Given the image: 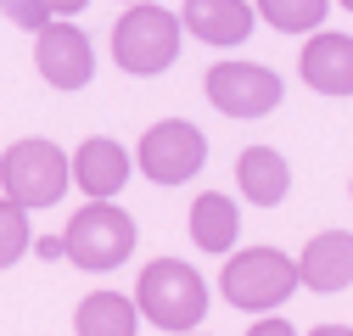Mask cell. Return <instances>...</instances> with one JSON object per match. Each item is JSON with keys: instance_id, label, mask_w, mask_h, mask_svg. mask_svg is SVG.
<instances>
[{"instance_id": "obj_1", "label": "cell", "mask_w": 353, "mask_h": 336, "mask_svg": "<svg viewBox=\"0 0 353 336\" xmlns=\"http://www.w3.org/2000/svg\"><path fill=\"white\" fill-rule=\"evenodd\" d=\"M135 303H141V319L180 336V330H196L208 319V286L191 264L180 258H152L141 269V286H135Z\"/></svg>"}, {"instance_id": "obj_2", "label": "cell", "mask_w": 353, "mask_h": 336, "mask_svg": "<svg viewBox=\"0 0 353 336\" xmlns=\"http://www.w3.org/2000/svg\"><path fill=\"white\" fill-rule=\"evenodd\" d=\"M180 12H163L152 6V0H129V12L118 17L112 28V56L123 73H135V78H157L174 67V56H180Z\"/></svg>"}, {"instance_id": "obj_3", "label": "cell", "mask_w": 353, "mask_h": 336, "mask_svg": "<svg viewBox=\"0 0 353 336\" xmlns=\"http://www.w3.org/2000/svg\"><path fill=\"white\" fill-rule=\"evenodd\" d=\"M62 241H68V264H79L84 275H107L135 252V219H129L112 196H90L68 219Z\"/></svg>"}, {"instance_id": "obj_4", "label": "cell", "mask_w": 353, "mask_h": 336, "mask_svg": "<svg viewBox=\"0 0 353 336\" xmlns=\"http://www.w3.org/2000/svg\"><path fill=\"white\" fill-rule=\"evenodd\" d=\"M297 286H303L297 264L286 258V252H275V246H247V252H236V258L225 264V275H219L225 303L241 308V314H270V308H281Z\"/></svg>"}, {"instance_id": "obj_5", "label": "cell", "mask_w": 353, "mask_h": 336, "mask_svg": "<svg viewBox=\"0 0 353 336\" xmlns=\"http://www.w3.org/2000/svg\"><path fill=\"white\" fill-rule=\"evenodd\" d=\"M68 180H73V157H62V146H51V140H17L0 157V191L23 207L62 202Z\"/></svg>"}, {"instance_id": "obj_6", "label": "cell", "mask_w": 353, "mask_h": 336, "mask_svg": "<svg viewBox=\"0 0 353 336\" xmlns=\"http://www.w3.org/2000/svg\"><path fill=\"white\" fill-rule=\"evenodd\" d=\"M208 162V135L185 118H163L141 135V174L152 185H185Z\"/></svg>"}, {"instance_id": "obj_7", "label": "cell", "mask_w": 353, "mask_h": 336, "mask_svg": "<svg viewBox=\"0 0 353 336\" xmlns=\"http://www.w3.org/2000/svg\"><path fill=\"white\" fill-rule=\"evenodd\" d=\"M281 73L263 62H213L208 67V101L225 118H263L281 107Z\"/></svg>"}, {"instance_id": "obj_8", "label": "cell", "mask_w": 353, "mask_h": 336, "mask_svg": "<svg viewBox=\"0 0 353 336\" xmlns=\"http://www.w3.org/2000/svg\"><path fill=\"white\" fill-rule=\"evenodd\" d=\"M34 67H39V78H46L51 90H84L90 73H96L90 34H84L79 23H68V17H51L34 34Z\"/></svg>"}, {"instance_id": "obj_9", "label": "cell", "mask_w": 353, "mask_h": 336, "mask_svg": "<svg viewBox=\"0 0 353 336\" xmlns=\"http://www.w3.org/2000/svg\"><path fill=\"white\" fill-rule=\"evenodd\" d=\"M297 73L320 96H353V34H314L297 56Z\"/></svg>"}, {"instance_id": "obj_10", "label": "cell", "mask_w": 353, "mask_h": 336, "mask_svg": "<svg viewBox=\"0 0 353 336\" xmlns=\"http://www.w3.org/2000/svg\"><path fill=\"white\" fill-rule=\"evenodd\" d=\"M297 275L308 291H342L353 286V235L347 230H320V235H308L303 246V258H297Z\"/></svg>"}, {"instance_id": "obj_11", "label": "cell", "mask_w": 353, "mask_h": 336, "mask_svg": "<svg viewBox=\"0 0 353 336\" xmlns=\"http://www.w3.org/2000/svg\"><path fill=\"white\" fill-rule=\"evenodd\" d=\"M252 12L247 0H185L180 6V23L191 39H202V45H241V39L252 34Z\"/></svg>"}, {"instance_id": "obj_12", "label": "cell", "mask_w": 353, "mask_h": 336, "mask_svg": "<svg viewBox=\"0 0 353 336\" xmlns=\"http://www.w3.org/2000/svg\"><path fill=\"white\" fill-rule=\"evenodd\" d=\"M129 151L118 146V140H107V135H90L79 151H73V185L84 191V196H118L123 185H129Z\"/></svg>"}, {"instance_id": "obj_13", "label": "cell", "mask_w": 353, "mask_h": 336, "mask_svg": "<svg viewBox=\"0 0 353 336\" xmlns=\"http://www.w3.org/2000/svg\"><path fill=\"white\" fill-rule=\"evenodd\" d=\"M236 185H241L247 202L275 207V202H286V191H292V168H286V157H281L275 146H247V151L236 157Z\"/></svg>"}, {"instance_id": "obj_14", "label": "cell", "mask_w": 353, "mask_h": 336, "mask_svg": "<svg viewBox=\"0 0 353 336\" xmlns=\"http://www.w3.org/2000/svg\"><path fill=\"white\" fill-rule=\"evenodd\" d=\"M79 336H135L141 330V303L135 297H118V291H90L73 314Z\"/></svg>"}, {"instance_id": "obj_15", "label": "cell", "mask_w": 353, "mask_h": 336, "mask_svg": "<svg viewBox=\"0 0 353 336\" xmlns=\"http://www.w3.org/2000/svg\"><path fill=\"white\" fill-rule=\"evenodd\" d=\"M241 235V213L225 191H202L191 202V241L202 252H230V241Z\"/></svg>"}, {"instance_id": "obj_16", "label": "cell", "mask_w": 353, "mask_h": 336, "mask_svg": "<svg viewBox=\"0 0 353 336\" xmlns=\"http://www.w3.org/2000/svg\"><path fill=\"white\" fill-rule=\"evenodd\" d=\"M331 0H258V17L281 34H314Z\"/></svg>"}, {"instance_id": "obj_17", "label": "cell", "mask_w": 353, "mask_h": 336, "mask_svg": "<svg viewBox=\"0 0 353 336\" xmlns=\"http://www.w3.org/2000/svg\"><path fill=\"white\" fill-rule=\"evenodd\" d=\"M34 246V230H28V207L0 196V269H12L23 252Z\"/></svg>"}, {"instance_id": "obj_18", "label": "cell", "mask_w": 353, "mask_h": 336, "mask_svg": "<svg viewBox=\"0 0 353 336\" xmlns=\"http://www.w3.org/2000/svg\"><path fill=\"white\" fill-rule=\"evenodd\" d=\"M0 12H6L17 28H28V34H39V28L51 23V12L39 6V0H0Z\"/></svg>"}, {"instance_id": "obj_19", "label": "cell", "mask_w": 353, "mask_h": 336, "mask_svg": "<svg viewBox=\"0 0 353 336\" xmlns=\"http://www.w3.org/2000/svg\"><path fill=\"white\" fill-rule=\"evenodd\" d=\"M247 336H292V325H286V319H275V308H270L258 325H247Z\"/></svg>"}, {"instance_id": "obj_20", "label": "cell", "mask_w": 353, "mask_h": 336, "mask_svg": "<svg viewBox=\"0 0 353 336\" xmlns=\"http://www.w3.org/2000/svg\"><path fill=\"white\" fill-rule=\"evenodd\" d=\"M34 252L51 264V258H68V241H62V235H39V241H34Z\"/></svg>"}, {"instance_id": "obj_21", "label": "cell", "mask_w": 353, "mask_h": 336, "mask_svg": "<svg viewBox=\"0 0 353 336\" xmlns=\"http://www.w3.org/2000/svg\"><path fill=\"white\" fill-rule=\"evenodd\" d=\"M39 6H46L51 17H73V12H84V6H90V0H39Z\"/></svg>"}, {"instance_id": "obj_22", "label": "cell", "mask_w": 353, "mask_h": 336, "mask_svg": "<svg viewBox=\"0 0 353 336\" xmlns=\"http://www.w3.org/2000/svg\"><path fill=\"white\" fill-rule=\"evenodd\" d=\"M336 6H342V12H353V0H336Z\"/></svg>"}]
</instances>
